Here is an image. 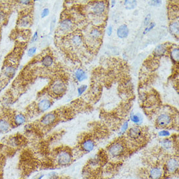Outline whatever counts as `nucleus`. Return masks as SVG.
I'll list each match as a JSON object with an SVG mask.
<instances>
[{"label": "nucleus", "instance_id": "obj_1", "mask_svg": "<svg viewBox=\"0 0 179 179\" xmlns=\"http://www.w3.org/2000/svg\"><path fill=\"white\" fill-rule=\"evenodd\" d=\"M125 152V147L124 144L120 141L113 143L107 148V153L109 156L113 158H117L123 156Z\"/></svg>", "mask_w": 179, "mask_h": 179}, {"label": "nucleus", "instance_id": "obj_2", "mask_svg": "<svg viewBox=\"0 0 179 179\" xmlns=\"http://www.w3.org/2000/svg\"><path fill=\"white\" fill-rule=\"evenodd\" d=\"M56 162L58 165L61 166H66L69 165L72 160V156L70 152L67 150H62L57 154Z\"/></svg>", "mask_w": 179, "mask_h": 179}, {"label": "nucleus", "instance_id": "obj_3", "mask_svg": "<svg viewBox=\"0 0 179 179\" xmlns=\"http://www.w3.org/2000/svg\"><path fill=\"white\" fill-rule=\"evenodd\" d=\"M74 22L71 18H65L60 21L59 23L58 31L61 33H67L72 30Z\"/></svg>", "mask_w": 179, "mask_h": 179}, {"label": "nucleus", "instance_id": "obj_4", "mask_svg": "<svg viewBox=\"0 0 179 179\" xmlns=\"http://www.w3.org/2000/svg\"><path fill=\"white\" fill-rule=\"evenodd\" d=\"M173 121L172 117L167 113H162L156 118V123L158 126L162 128H165L169 126Z\"/></svg>", "mask_w": 179, "mask_h": 179}, {"label": "nucleus", "instance_id": "obj_5", "mask_svg": "<svg viewBox=\"0 0 179 179\" xmlns=\"http://www.w3.org/2000/svg\"><path fill=\"white\" fill-rule=\"evenodd\" d=\"M83 37L80 33L71 34L68 38V45L72 48H78L83 44Z\"/></svg>", "mask_w": 179, "mask_h": 179}, {"label": "nucleus", "instance_id": "obj_6", "mask_svg": "<svg viewBox=\"0 0 179 179\" xmlns=\"http://www.w3.org/2000/svg\"><path fill=\"white\" fill-rule=\"evenodd\" d=\"M57 119V115L55 113L50 112L44 115L40 119V124L42 126L44 127H48L51 126L52 124L55 123Z\"/></svg>", "mask_w": 179, "mask_h": 179}, {"label": "nucleus", "instance_id": "obj_7", "mask_svg": "<svg viewBox=\"0 0 179 179\" xmlns=\"http://www.w3.org/2000/svg\"><path fill=\"white\" fill-rule=\"evenodd\" d=\"M51 91L56 96H59L67 91V86L61 81H56L52 84Z\"/></svg>", "mask_w": 179, "mask_h": 179}, {"label": "nucleus", "instance_id": "obj_8", "mask_svg": "<svg viewBox=\"0 0 179 179\" xmlns=\"http://www.w3.org/2000/svg\"><path fill=\"white\" fill-rule=\"evenodd\" d=\"M179 162L177 158H171L167 160L166 169L169 173H174L178 169Z\"/></svg>", "mask_w": 179, "mask_h": 179}, {"label": "nucleus", "instance_id": "obj_9", "mask_svg": "<svg viewBox=\"0 0 179 179\" xmlns=\"http://www.w3.org/2000/svg\"><path fill=\"white\" fill-rule=\"evenodd\" d=\"M106 9V3L104 1H97L92 7V12L94 15L101 16L105 13Z\"/></svg>", "mask_w": 179, "mask_h": 179}, {"label": "nucleus", "instance_id": "obj_10", "mask_svg": "<svg viewBox=\"0 0 179 179\" xmlns=\"http://www.w3.org/2000/svg\"><path fill=\"white\" fill-rule=\"evenodd\" d=\"M128 136L130 139L134 140L139 139L143 136L142 130L139 126H134L128 130Z\"/></svg>", "mask_w": 179, "mask_h": 179}, {"label": "nucleus", "instance_id": "obj_11", "mask_svg": "<svg viewBox=\"0 0 179 179\" xmlns=\"http://www.w3.org/2000/svg\"><path fill=\"white\" fill-rule=\"evenodd\" d=\"M52 102H51V100L47 99V98H43V99L40 100L38 102L37 107L39 112H45L47 110H48L52 107Z\"/></svg>", "mask_w": 179, "mask_h": 179}, {"label": "nucleus", "instance_id": "obj_12", "mask_svg": "<svg viewBox=\"0 0 179 179\" xmlns=\"http://www.w3.org/2000/svg\"><path fill=\"white\" fill-rule=\"evenodd\" d=\"M82 148L85 153H91L94 150L95 147V143L93 140L91 139H87L84 140L82 143Z\"/></svg>", "mask_w": 179, "mask_h": 179}, {"label": "nucleus", "instance_id": "obj_13", "mask_svg": "<svg viewBox=\"0 0 179 179\" xmlns=\"http://www.w3.org/2000/svg\"><path fill=\"white\" fill-rule=\"evenodd\" d=\"M16 68L13 65H7L4 67V70H3V73L4 75L9 77V78H11L13 77L14 74H16Z\"/></svg>", "mask_w": 179, "mask_h": 179}, {"label": "nucleus", "instance_id": "obj_14", "mask_svg": "<svg viewBox=\"0 0 179 179\" xmlns=\"http://www.w3.org/2000/svg\"><path fill=\"white\" fill-rule=\"evenodd\" d=\"M163 175L162 169L158 167H154L149 171L151 179H160Z\"/></svg>", "mask_w": 179, "mask_h": 179}, {"label": "nucleus", "instance_id": "obj_15", "mask_svg": "<svg viewBox=\"0 0 179 179\" xmlns=\"http://www.w3.org/2000/svg\"><path fill=\"white\" fill-rule=\"evenodd\" d=\"M117 35L119 38H125L129 35V29L128 26L125 24L121 25L119 27L117 30Z\"/></svg>", "mask_w": 179, "mask_h": 179}, {"label": "nucleus", "instance_id": "obj_16", "mask_svg": "<svg viewBox=\"0 0 179 179\" xmlns=\"http://www.w3.org/2000/svg\"><path fill=\"white\" fill-rule=\"evenodd\" d=\"M74 77L77 82H81L87 78V74L85 70H83L82 68H78L74 72Z\"/></svg>", "mask_w": 179, "mask_h": 179}, {"label": "nucleus", "instance_id": "obj_17", "mask_svg": "<svg viewBox=\"0 0 179 179\" xmlns=\"http://www.w3.org/2000/svg\"><path fill=\"white\" fill-rule=\"evenodd\" d=\"M130 118L131 121L136 125H141L143 121V117L140 113H134L132 112L130 113Z\"/></svg>", "mask_w": 179, "mask_h": 179}, {"label": "nucleus", "instance_id": "obj_18", "mask_svg": "<svg viewBox=\"0 0 179 179\" xmlns=\"http://www.w3.org/2000/svg\"><path fill=\"white\" fill-rule=\"evenodd\" d=\"M102 37V31L98 28H92L89 33V37L92 41H97Z\"/></svg>", "mask_w": 179, "mask_h": 179}, {"label": "nucleus", "instance_id": "obj_19", "mask_svg": "<svg viewBox=\"0 0 179 179\" xmlns=\"http://www.w3.org/2000/svg\"><path fill=\"white\" fill-rule=\"evenodd\" d=\"M10 123L7 119L4 118L0 119V132L6 133L10 129Z\"/></svg>", "mask_w": 179, "mask_h": 179}, {"label": "nucleus", "instance_id": "obj_20", "mask_svg": "<svg viewBox=\"0 0 179 179\" xmlns=\"http://www.w3.org/2000/svg\"><path fill=\"white\" fill-rule=\"evenodd\" d=\"M26 121V118L22 113H18L14 117V123L16 126H19L25 123Z\"/></svg>", "mask_w": 179, "mask_h": 179}, {"label": "nucleus", "instance_id": "obj_21", "mask_svg": "<svg viewBox=\"0 0 179 179\" xmlns=\"http://www.w3.org/2000/svg\"><path fill=\"white\" fill-rule=\"evenodd\" d=\"M160 145L163 149L166 151H169L172 148L173 141L169 138L163 139L160 141Z\"/></svg>", "mask_w": 179, "mask_h": 179}, {"label": "nucleus", "instance_id": "obj_22", "mask_svg": "<svg viewBox=\"0 0 179 179\" xmlns=\"http://www.w3.org/2000/svg\"><path fill=\"white\" fill-rule=\"evenodd\" d=\"M31 25L30 18L28 16H24L21 18L18 22V26L20 28H27Z\"/></svg>", "mask_w": 179, "mask_h": 179}, {"label": "nucleus", "instance_id": "obj_23", "mask_svg": "<svg viewBox=\"0 0 179 179\" xmlns=\"http://www.w3.org/2000/svg\"><path fill=\"white\" fill-rule=\"evenodd\" d=\"M167 52V47L165 44H160L154 49V53L156 56H162Z\"/></svg>", "mask_w": 179, "mask_h": 179}, {"label": "nucleus", "instance_id": "obj_24", "mask_svg": "<svg viewBox=\"0 0 179 179\" xmlns=\"http://www.w3.org/2000/svg\"><path fill=\"white\" fill-rule=\"evenodd\" d=\"M41 63L42 65H43L44 67H51L53 63V59L51 55H46L44 57L43 59H42Z\"/></svg>", "mask_w": 179, "mask_h": 179}, {"label": "nucleus", "instance_id": "obj_25", "mask_svg": "<svg viewBox=\"0 0 179 179\" xmlns=\"http://www.w3.org/2000/svg\"><path fill=\"white\" fill-rule=\"evenodd\" d=\"M169 30L170 32L171 33V34L178 35L179 33V29H178V21H175V22H171L170 24L169 27Z\"/></svg>", "mask_w": 179, "mask_h": 179}, {"label": "nucleus", "instance_id": "obj_26", "mask_svg": "<svg viewBox=\"0 0 179 179\" xmlns=\"http://www.w3.org/2000/svg\"><path fill=\"white\" fill-rule=\"evenodd\" d=\"M124 5L125 6V8H126V9L132 10V9H134L136 7L137 1H128V0H126V1H124Z\"/></svg>", "mask_w": 179, "mask_h": 179}, {"label": "nucleus", "instance_id": "obj_27", "mask_svg": "<svg viewBox=\"0 0 179 179\" xmlns=\"http://www.w3.org/2000/svg\"><path fill=\"white\" fill-rule=\"evenodd\" d=\"M179 51L178 48H175L171 50V58L173 61L175 62H178L179 59Z\"/></svg>", "mask_w": 179, "mask_h": 179}, {"label": "nucleus", "instance_id": "obj_28", "mask_svg": "<svg viewBox=\"0 0 179 179\" xmlns=\"http://www.w3.org/2000/svg\"><path fill=\"white\" fill-rule=\"evenodd\" d=\"M88 88L87 85H82L81 86L77 88V95L78 96H82V95L84 93L85 91L87 90V89Z\"/></svg>", "mask_w": 179, "mask_h": 179}, {"label": "nucleus", "instance_id": "obj_29", "mask_svg": "<svg viewBox=\"0 0 179 179\" xmlns=\"http://www.w3.org/2000/svg\"><path fill=\"white\" fill-rule=\"evenodd\" d=\"M155 26H156V23H155L154 22H151L150 24L145 28L144 31H143V35L147 34L148 32H150L151 30H153V29L155 28Z\"/></svg>", "mask_w": 179, "mask_h": 179}, {"label": "nucleus", "instance_id": "obj_30", "mask_svg": "<svg viewBox=\"0 0 179 179\" xmlns=\"http://www.w3.org/2000/svg\"><path fill=\"white\" fill-rule=\"evenodd\" d=\"M128 127H129V123H128V121H125L121 127L120 134H123L126 132L128 130Z\"/></svg>", "mask_w": 179, "mask_h": 179}, {"label": "nucleus", "instance_id": "obj_31", "mask_svg": "<svg viewBox=\"0 0 179 179\" xmlns=\"http://www.w3.org/2000/svg\"><path fill=\"white\" fill-rule=\"evenodd\" d=\"M158 136L160 137H161V138H168V137L170 136V135H171V133H170V132L169 130H162L160 131V132H158Z\"/></svg>", "mask_w": 179, "mask_h": 179}, {"label": "nucleus", "instance_id": "obj_32", "mask_svg": "<svg viewBox=\"0 0 179 179\" xmlns=\"http://www.w3.org/2000/svg\"><path fill=\"white\" fill-rule=\"evenodd\" d=\"M162 1H160V0H154V1H149L148 4L151 6H153V7H158L162 4Z\"/></svg>", "mask_w": 179, "mask_h": 179}, {"label": "nucleus", "instance_id": "obj_33", "mask_svg": "<svg viewBox=\"0 0 179 179\" xmlns=\"http://www.w3.org/2000/svg\"><path fill=\"white\" fill-rule=\"evenodd\" d=\"M49 14H50L49 9L45 8V9H44L43 10V11H42L40 16H41L42 18H46V16H48Z\"/></svg>", "mask_w": 179, "mask_h": 179}, {"label": "nucleus", "instance_id": "obj_34", "mask_svg": "<svg viewBox=\"0 0 179 179\" xmlns=\"http://www.w3.org/2000/svg\"><path fill=\"white\" fill-rule=\"evenodd\" d=\"M36 52H37V48L36 47H31V48H29L28 51V55L29 57H32L33 56Z\"/></svg>", "mask_w": 179, "mask_h": 179}, {"label": "nucleus", "instance_id": "obj_35", "mask_svg": "<svg viewBox=\"0 0 179 179\" xmlns=\"http://www.w3.org/2000/svg\"><path fill=\"white\" fill-rule=\"evenodd\" d=\"M6 18V13L5 12L0 10V23H1L4 22Z\"/></svg>", "mask_w": 179, "mask_h": 179}, {"label": "nucleus", "instance_id": "obj_36", "mask_svg": "<svg viewBox=\"0 0 179 179\" xmlns=\"http://www.w3.org/2000/svg\"><path fill=\"white\" fill-rule=\"evenodd\" d=\"M151 15L150 14H148V15L145 17L144 20V26L145 27H147L151 23Z\"/></svg>", "mask_w": 179, "mask_h": 179}, {"label": "nucleus", "instance_id": "obj_37", "mask_svg": "<svg viewBox=\"0 0 179 179\" xmlns=\"http://www.w3.org/2000/svg\"><path fill=\"white\" fill-rule=\"evenodd\" d=\"M55 23H56V18L55 17H53V18L52 19L51 23H50V31H53V29H54Z\"/></svg>", "mask_w": 179, "mask_h": 179}, {"label": "nucleus", "instance_id": "obj_38", "mask_svg": "<svg viewBox=\"0 0 179 179\" xmlns=\"http://www.w3.org/2000/svg\"><path fill=\"white\" fill-rule=\"evenodd\" d=\"M38 32L37 31H36L35 33H34V35H33V37L31 38V43H34V42H36L37 40V39H38Z\"/></svg>", "mask_w": 179, "mask_h": 179}, {"label": "nucleus", "instance_id": "obj_39", "mask_svg": "<svg viewBox=\"0 0 179 179\" xmlns=\"http://www.w3.org/2000/svg\"><path fill=\"white\" fill-rule=\"evenodd\" d=\"M106 32H107V35L109 36V37L112 35V33H113V27H112V26H109L108 28H107Z\"/></svg>", "mask_w": 179, "mask_h": 179}, {"label": "nucleus", "instance_id": "obj_40", "mask_svg": "<svg viewBox=\"0 0 179 179\" xmlns=\"http://www.w3.org/2000/svg\"><path fill=\"white\" fill-rule=\"evenodd\" d=\"M18 2L20 3V4L25 5H29V4H31V1H18Z\"/></svg>", "mask_w": 179, "mask_h": 179}, {"label": "nucleus", "instance_id": "obj_41", "mask_svg": "<svg viewBox=\"0 0 179 179\" xmlns=\"http://www.w3.org/2000/svg\"><path fill=\"white\" fill-rule=\"evenodd\" d=\"M115 4H116L115 1H112V7H114V5H115Z\"/></svg>", "mask_w": 179, "mask_h": 179}, {"label": "nucleus", "instance_id": "obj_42", "mask_svg": "<svg viewBox=\"0 0 179 179\" xmlns=\"http://www.w3.org/2000/svg\"><path fill=\"white\" fill-rule=\"evenodd\" d=\"M43 177H44V175H42L39 176V177H38L37 178H36V179H42Z\"/></svg>", "mask_w": 179, "mask_h": 179}, {"label": "nucleus", "instance_id": "obj_43", "mask_svg": "<svg viewBox=\"0 0 179 179\" xmlns=\"http://www.w3.org/2000/svg\"><path fill=\"white\" fill-rule=\"evenodd\" d=\"M0 179H1V177H0Z\"/></svg>", "mask_w": 179, "mask_h": 179}, {"label": "nucleus", "instance_id": "obj_44", "mask_svg": "<svg viewBox=\"0 0 179 179\" xmlns=\"http://www.w3.org/2000/svg\"><path fill=\"white\" fill-rule=\"evenodd\" d=\"M0 139H1V138H0Z\"/></svg>", "mask_w": 179, "mask_h": 179}]
</instances>
